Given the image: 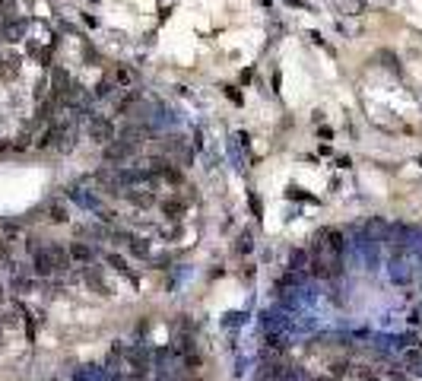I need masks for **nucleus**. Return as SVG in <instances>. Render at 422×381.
<instances>
[{
  "mask_svg": "<svg viewBox=\"0 0 422 381\" xmlns=\"http://www.w3.org/2000/svg\"><path fill=\"white\" fill-rule=\"evenodd\" d=\"M286 3H289V7H302V10H312V7H308V3H305V0H286Z\"/></svg>",
  "mask_w": 422,
  "mask_h": 381,
  "instance_id": "473e14b6",
  "label": "nucleus"
},
{
  "mask_svg": "<svg viewBox=\"0 0 422 381\" xmlns=\"http://www.w3.org/2000/svg\"><path fill=\"white\" fill-rule=\"evenodd\" d=\"M32 277L35 280H51V277H57V271H54V254H51V248H48V242L42 245L38 251H32Z\"/></svg>",
  "mask_w": 422,
  "mask_h": 381,
  "instance_id": "7ed1b4c3",
  "label": "nucleus"
},
{
  "mask_svg": "<svg viewBox=\"0 0 422 381\" xmlns=\"http://www.w3.org/2000/svg\"><path fill=\"white\" fill-rule=\"evenodd\" d=\"M191 201H194V197H191V194H172V197H166V201L159 203V210H162V216H166V220L178 222L181 216L187 213V207H191Z\"/></svg>",
  "mask_w": 422,
  "mask_h": 381,
  "instance_id": "423d86ee",
  "label": "nucleus"
},
{
  "mask_svg": "<svg viewBox=\"0 0 422 381\" xmlns=\"http://www.w3.org/2000/svg\"><path fill=\"white\" fill-rule=\"evenodd\" d=\"M286 197H289V201H308V203H318V197L305 194L302 187H289V191H286Z\"/></svg>",
  "mask_w": 422,
  "mask_h": 381,
  "instance_id": "393cba45",
  "label": "nucleus"
},
{
  "mask_svg": "<svg viewBox=\"0 0 422 381\" xmlns=\"http://www.w3.org/2000/svg\"><path fill=\"white\" fill-rule=\"evenodd\" d=\"M26 32H29V20H26V16H16L13 22L0 26V42H3V45H16V42H22V38H26Z\"/></svg>",
  "mask_w": 422,
  "mask_h": 381,
  "instance_id": "9d476101",
  "label": "nucleus"
},
{
  "mask_svg": "<svg viewBox=\"0 0 422 381\" xmlns=\"http://www.w3.org/2000/svg\"><path fill=\"white\" fill-rule=\"evenodd\" d=\"M222 92H226V99H228V102H235V105H242V102H245V99H242V92H238L235 86H222Z\"/></svg>",
  "mask_w": 422,
  "mask_h": 381,
  "instance_id": "a878e982",
  "label": "nucleus"
},
{
  "mask_svg": "<svg viewBox=\"0 0 422 381\" xmlns=\"http://www.w3.org/2000/svg\"><path fill=\"white\" fill-rule=\"evenodd\" d=\"M102 156H105V162H108V166H121V162H127L133 156V152L140 150V146H133V143H127V140H111L108 146H102Z\"/></svg>",
  "mask_w": 422,
  "mask_h": 381,
  "instance_id": "39448f33",
  "label": "nucleus"
},
{
  "mask_svg": "<svg viewBox=\"0 0 422 381\" xmlns=\"http://www.w3.org/2000/svg\"><path fill=\"white\" fill-rule=\"evenodd\" d=\"M279 83H283V76H279V70H273V92H279Z\"/></svg>",
  "mask_w": 422,
  "mask_h": 381,
  "instance_id": "7c9ffc66",
  "label": "nucleus"
},
{
  "mask_svg": "<svg viewBox=\"0 0 422 381\" xmlns=\"http://www.w3.org/2000/svg\"><path fill=\"white\" fill-rule=\"evenodd\" d=\"M121 194H124L127 201L133 203V207H143V210L156 203V194H152V191H140V187H124Z\"/></svg>",
  "mask_w": 422,
  "mask_h": 381,
  "instance_id": "ddd939ff",
  "label": "nucleus"
},
{
  "mask_svg": "<svg viewBox=\"0 0 422 381\" xmlns=\"http://www.w3.org/2000/svg\"><path fill=\"white\" fill-rule=\"evenodd\" d=\"M124 366L131 368V375L137 378H146L152 372V353L146 343H133V347H124Z\"/></svg>",
  "mask_w": 422,
  "mask_h": 381,
  "instance_id": "f257e3e1",
  "label": "nucleus"
},
{
  "mask_svg": "<svg viewBox=\"0 0 422 381\" xmlns=\"http://www.w3.org/2000/svg\"><path fill=\"white\" fill-rule=\"evenodd\" d=\"M108 80L115 83V89H118V92L133 89V86H137V70L127 67V64H115V67L108 70Z\"/></svg>",
  "mask_w": 422,
  "mask_h": 381,
  "instance_id": "1a4fd4ad",
  "label": "nucleus"
},
{
  "mask_svg": "<svg viewBox=\"0 0 422 381\" xmlns=\"http://www.w3.org/2000/svg\"><path fill=\"white\" fill-rule=\"evenodd\" d=\"M3 331H7V327H3V321H0V347H3Z\"/></svg>",
  "mask_w": 422,
  "mask_h": 381,
  "instance_id": "c9c22d12",
  "label": "nucleus"
},
{
  "mask_svg": "<svg viewBox=\"0 0 422 381\" xmlns=\"http://www.w3.org/2000/svg\"><path fill=\"white\" fill-rule=\"evenodd\" d=\"M235 143L242 146L245 152H248V146H251V134H248V131H238V134H235Z\"/></svg>",
  "mask_w": 422,
  "mask_h": 381,
  "instance_id": "bb28decb",
  "label": "nucleus"
},
{
  "mask_svg": "<svg viewBox=\"0 0 422 381\" xmlns=\"http://www.w3.org/2000/svg\"><path fill=\"white\" fill-rule=\"evenodd\" d=\"M337 166H340V168H349V166H353V159H349V156H340Z\"/></svg>",
  "mask_w": 422,
  "mask_h": 381,
  "instance_id": "2f4dec72",
  "label": "nucleus"
},
{
  "mask_svg": "<svg viewBox=\"0 0 422 381\" xmlns=\"http://www.w3.org/2000/svg\"><path fill=\"white\" fill-rule=\"evenodd\" d=\"M248 207H251V216H254V220H263V203L254 191H248Z\"/></svg>",
  "mask_w": 422,
  "mask_h": 381,
  "instance_id": "b1692460",
  "label": "nucleus"
},
{
  "mask_svg": "<svg viewBox=\"0 0 422 381\" xmlns=\"http://www.w3.org/2000/svg\"><path fill=\"white\" fill-rule=\"evenodd\" d=\"M105 264H108V267H115V271H118V273H124V277L131 280L133 286L140 283V280H137V273H133L131 267H127V257H124V254H105Z\"/></svg>",
  "mask_w": 422,
  "mask_h": 381,
  "instance_id": "2eb2a0df",
  "label": "nucleus"
},
{
  "mask_svg": "<svg viewBox=\"0 0 422 381\" xmlns=\"http://www.w3.org/2000/svg\"><path fill=\"white\" fill-rule=\"evenodd\" d=\"M20 55H13V51H7V55H3V51H0V80H13L16 73H20Z\"/></svg>",
  "mask_w": 422,
  "mask_h": 381,
  "instance_id": "f8f14e48",
  "label": "nucleus"
},
{
  "mask_svg": "<svg viewBox=\"0 0 422 381\" xmlns=\"http://www.w3.org/2000/svg\"><path fill=\"white\" fill-rule=\"evenodd\" d=\"M7 302V286H3V280H0V305Z\"/></svg>",
  "mask_w": 422,
  "mask_h": 381,
  "instance_id": "f704fd0d",
  "label": "nucleus"
},
{
  "mask_svg": "<svg viewBox=\"0 0 422 381\" xmlns=\"http://www.w3.org/2000/svg\"><path fill=\"white\" fill-rule=\"evenodd\" d=\"M318 137H321V140H330V137H333V131H330L327 124H321V127H318Z\"/></svg>",
  "mask_w": 422,
  "mask_h": 381,
  "instance_id": "cd10ccee",
  "label": "nucleus"
},
{
  "mask_svg": "<svg viewBox=\"0 0 422 381\" xmlns=\"http://www.w3.org/2000/svg\"><path fill=\"white\" fill-rule=\"evenodd\" d=\"M38 213H42L48 222H54V226L70 222V207H67V201H61V197H51V201H45L42 207H38Z\"/></svg>",
  "mask_w": 422,
  "mask_h": 381,
  "instance_id": "6e6552de",
  "label": "nucleus"
},
{
  "mask_svg": "<svg viewBox=\"0 0 422 381\" xmlns=\"http://www.w3.org/2000/svg\"><path fill=\"white\" fill-rule=\"evenodd\" d=\"M89 3H99V0H89Z\"/></svg>",
  "mask_w": 422,
  "mask_h": 381,
  "instance_id": "e433bc0d",
  "label": "nucleus"
},
{
  "mask_svg": "<svg viewBox=\"0 0 422 381\" xmlns=\"http://www.w3.org/2000/svg\"><path fill=\"white\" fill-rule=\"evenodd\" d=\"M0 238H3V236H0Z\"/></svg>",
  "mask_w": 422,
  "mask_h": 381,
  "instance_id": "4c0bfd02",
  "label": "nucleus"
},
{
  "mask_svg": "<svg viewBox=\"0 0 422 381\" xmlns=\"http://www.w3.org/2000/svg\"><path fill=\"white\" fill-rule=\"evenodd\" d=\"M48 248H51V254H54V271L57 273H67L73 264H70V254H67V245H61V242H48Z\"/></svg>",
  "mask_w": 422,
  "mask_h": 381,
  "instance_id": "4468645a",
  "label": "nucleus"
},
{
  "mask_svg": "<svg viewBox=\"0 0 422 381\" xmlns=\"http://www.w3.org/2000/svg\"><path fill=\"white\" fill-rule=\"evenodd\" d=\"M140 102V92L137 89H124V96H121V102L115 105V115H131V108Z\"/></svg>",
  "mask_w": 422,
  "mask_h": 381,
  "instance_id": "f3484780",
  "label": "nucleus"
},
{
  "mask_svg": "<svg viewBox=\"0 0 422 381\" xmlns=\"http://www.w3.org/2000/svg\"><path fill=\"white\" fill-rule=\"evenodd\" d=\"M83 22H86V26H92V29L99 26V20H96V16H92V13H83Z\"/></svg>",
  "mask_w": 422,
  "mask_h": 381,
  "instance_id": "c756f323",
  "label": "nucleus"
},
{
  "mask_svg": "<svg viewBox=\"0 0 422 381\" xmlns=\"http://www.w3.org/2000/svg\"><path fill=\"white\" fill-rule=\"evenodd\" d=\"M251 76H254V70H251V67L242 70V83H251Z\"/></svg>",
  "mask_w": 422,
  "mask_h": 381,
  "instance_id": "72a5a7b5",
  "label": "nucleus"
},
{
  "mask_svg": "<svg viewBox=\"0 0 422 381\" xmlns=\"http://www.w3.org/2000/svg\"><path fill=\"white\" fill-rule=\"evenodd\" d=\"M353 375L359 381H378V372H374L372 366H353Z\"/></svg>",
  "mask_w": 422,
  "mask_h": 381,
  "instance_id": "5701e85b",
  "label": "nucleus"
},
{
  "mask_svg": "<svg viewBox=\"0 0 422 381\" xmlns=\"http://www.w3.org/2000/svg\"><path fill=\"white\" fill-rule=\"evenodd\" d=\"M89 140L92 143H99V146H108L111 140L118 137V127H115V121L111 118H105V115H92L89 118Z\"/></svg>",
  "mask_w": 422,
  "mask_h": 381,
  "instance_id": "f03ea898",
  "label": "nucleus"
},
{
  "mask_svg": "<svg viewBox=\"0 0 422 381\" xmlns=\"http://www.w3.org/2000/svg\"><path fill=\"white\" fill-rule=\"evenodd\" d=\"M20 16V7H16V0H0V26H7Z\"/></svg>",
  "mask_w": 422,
  "mask_h": 381,
  "instance_id": "6ab92c4d",
  "label": "nucleus"
},
{
  "mask_svg": "<svg viewBox=\"0 0 422 381\" xmlns=\"http://www.w3.org/2000/svg\"><path fill=\"white\" fill-rule=\"evenodd\" d=\"M0 236L7 238L10 245L20 242V236H22V222H20V220H0Z\"/></svg>",
  "mask_w": 422,
  "mask_h": 381,
  "instance_id": "dca6fc26",
  "label": "nucleus"
},
{
  "mask_svg": "<svg viewBox=\"0 0 422 381\" xmlns=\"http://www.w3.org/2000/svg\"><path fill=\"white\" fill-rule=\"evenodd\" d=\"M146 331H150V321H140V324H137V333H140V337H146Z\"/></svg>",
  "mask_w": 422,
  "mask_h": 381,
  "instance_id": "c85d7f7f",
  "label": "nucleus"
},
{
  "mask_svg": "<svg viewBox=\"0 0 422 381\" xmlns=\"http://www.w3.org/2000/svg\"><path fill=\"white\" fill-rule=\"evenodd\" d=\"M251 251H254V236H251V232H242L235 242V254H251Z\"/></svg>",
  "mask_w": 422,
  "mask_h": 381,
  "instance_id": "412c9836",
  "label": "nucleus"
},
{
  "mask_svg": "<svg viewBox=\"0 0 422 381\" xmlns=\"http://www.w3.org/2000/svg\"><path fill=\"white\" fill-rule=\"evenodd\" d=\"M83 283L89 286L92 292H99V296H108V292H111L108 283H105V277H102V267H99L96 261L86 264V267H83Z\"/></svg>",
  "mask_w": 422,
  "mask_h": 381,
  "instance_id": "9b49d317",
  "label": "nucleus"
},
{
  "mask_svg": "<svg viewBox=\"0 0 422 381\" xmlns=\"http://www.w3.org/2000/svg\"><path fill=\"white\" fill-rule=\"evenodd\" d=\"M111 92H115V83H111V80H108V73H105L102 80H99V83H96V92H92V99H96V102H99V99H108Z\"/></svg>",
  "mask_w": 422,
  "mask_h": 381,
  "instance_id": "aec40b11",
  "label": "nucleus"
},
{
  "mask_svg": "<svg viewBox=\"0 0 422 381\" xmlns=\"http://www.w3.org/2000/svg\"><path fill=\"white\" fill-rule=\"evenodd\" d=\"M289 271H296V273H302V271H308V248H296L289 254Z\"/></svg>",
  "mask_w": 422,
  "mask_h": 381,
  "instance_id": "a211bd4d",
  "label": "nucleus"
},
{
  "mask_svg": "<svg viewBox=\"0 0 422 381\" xmlns=\"http://www.w3.org/2000/svg\"><path fill=\"white\" fill-rule=\"evenodd\" d=\"M330 375H333V381H343L347 375H353V366H349V362H343V359H337L330 366Z\"/></svg>",
  "mask_w": 422,
  "mask_h": 381,
  "instance_id": "4be33fe9",
  "label": "nucleus"
},
{
  "mask_svg": "<svg viewBox=\"0 0 422 381\" xmlns=\"http://www.w3.org/2000/svg\"><path fill=\"white\" fill-rule=\"evenodd\" d=\"M67 254H70V264H73V267H86V264L96 261V248H92V242H83V238L67 242Z\"/></svg>",
  "mask_w": 422,
  "mask_h": 381,
  "instance_id": "0eeeda50",
  "label": "nucleus"
},
{
  "mask_svg": "<svg viewBox=\"0 0 422 381\" xmlns=\"http://www.w3.org/2000/svg\"><path fill=\"white\" fill-rule=\"evenodd\" d=\"M318 236H321V242H324L330 261H343V254H347V236H343V229L327 226V229H321Z\"/></svg>",
  "mask_w": 422,
  "mask_h": 381,
  "instance_id": "20e7f679",
  "label": "nucleus"
}]
</instances>
